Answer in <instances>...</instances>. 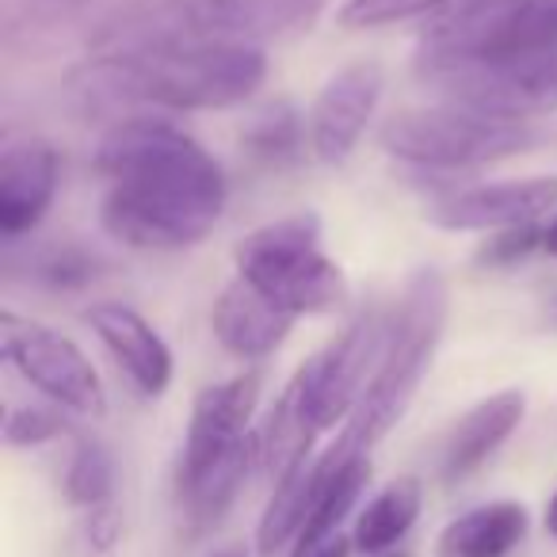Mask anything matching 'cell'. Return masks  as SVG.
<instances>
[{
	"instance_id": "cell-21",
	"label": "cell",
	"mask_w": 557,
	"mask_h": 557,
	"mask_svg": "<svg viewBox=\"0 0 557 557\" xmlns=\"http://www.w3.org/2000/svg\"><path fill=\"white\" fill-rule=\"evenodd\" d=\"M321 435V428L313 424V412L306 405V389L298 382V374L290 379V386L283 389V397L275 401L268 417V428L260 432V462L268 466L271 478H287L295 466H302L306 458H313V440Z\"/></svg>"
},
{
	"instance_id": "cell-30",
	"label": "cell",
	"mask_w": 557,
	"mask_h": 557,
	"mask_svg": "<svg viewBox=\"0 0 557 557\" xmlns=\"http://www.w3.org/2000/svg\"><path fill=\"white\" fill-rule=\"evenodd\" d=\"M542 248H546L549 256H557V218L546 225V233H542Z\"/></svg>"
},
{
	"instance_id": "cell-19",
	"label": "cell",
	"mask_w": 557,
	"mask_h": 557,
	"mask_svg": "<svg viewBox=\"0 0 557 557\" xmlns=\"http://www.w3.org/2000/svg\"><path fill=\"white\" fill-rule=\"evenodd\" d=\"M325 470H329L325 455H318V458H306L287 478L275 481V493H271L268 508L260 516V527H256V549H260V557H275L283 546H295L298 531H302L306 516H310L313 500L321 493Z\"/></svg>"
},
{
	"instance_id": "cell-23",
	"label": "cell",
	"mask_w": 557,
	"mask_h": 557,
	"mask_svg": "<svg viewBox=\"0 0 557 557\" xmlns=\"http://www.w3.org/2000/svg\"><path fill=\"white\" fill-rule=\"evenodd\" d=\"M306 141H310V126L302 123L295 103L275 100L268 108L252 111L248 123L240 126V146L263 169H290L302 161Z\"/></svg>"
},
{
	"instance_id": "cell-12",
	"label": "cell",
	"mask_w": 557,
	"mask_h": 557,
	"mask_svg": "<svg viewBox=\"0 0 557 557\" xmlns=\"http://www.w3.org/2000/svg\"><path fill=\"white\" fill-rule=\"evenodd\" d=\"M62 161L47 138H9L0 149V233L9 245L39 230L58 195Z\"/></svg>"
},
{
	"instance_id": "cell-2",
	"label": "cell",
	"mask_w": 557,
	"mask_h": 557,
	"mask_svg": "<svg viewBox=\"0 0 557 557\" xmlns=\"http://www.w3.org/2000/svg\"><path fill=\"white\" fill-rule=\"evenodd\" d=\"M268 77V54L256 42H199L138 54H92L70 77L85 115L123 123L161 111H222L245 103Z\"/></svg>"
},
{
	"instance_id": "cell-25",
	"label": "cell",
	"mask_w": 557,
	"mask_h": 557,
	"mask_svg": "<svg viewBox=\"0 0 557 557\" xmlns=\"http://www.w3.org/2000/svg\"><path fill=\"white\" fill-rule=\"evenodd\" d=\"M458 0H344L336 20L348 32H371V27L405 24V20L435 16V12L450 9Z\"/></svg>"
},
{
	"instance_id": "cell-14",
	"label": "cell",
	"mask_w": 557,
	"mask_h": 557,
	"mask_svg": "<svg viewBox=\"0 0 557 557\" xmlns=\"http://www.w3.org/2000/svg\"><path fill=\"white\" fill-rule=\"evenodd\" d=\"M85 321L119 371L134 382V389L146 397H161L172 386V351L164 336L126 302H92Z\"/></svg>"
},
{
	"instance_id": "cell-9",
	"label": "cell",
	"mask_w": 557,
	"mask_h": 557,
	"mask_svg": "<svg viewBox=\"0 0 557 557\" xmlns=\"http://www.w3.org/2000/svg\"><path fill=\"white\" fill-rule=\"evenodd\" d=\"M386 336L389 313L367 310L321 356H313L298 371V382L306 389V405H310L313 424L321 432L348 420L356 412V405L363 401L367 386H371L374 371L382 363V351H386Z\"/></svg>"
},
{
	"instance_id": "cell-11",
	"label": "cell",
	"mask_w": 557,
	"mask_h": 557,
	"mask_svg": "<svg viewBox=\"0 0 557 557\" xmlns=\"http://www.w3.org/2000/svg\"><path fill=\"white\" fill-rule=\"evenodd\" d=\"M554 207L557 176H527L450 191L447 199L432 202L428 218L447 233H504L519 230V225H534Z\"/></svg>"
},
{
	"instance_id": "cell-20",
	"label": "cell",
	"mask_w": 557,
	"mask_h": 557,
	"mask_svg": "<svg viewBox=\"0 0 557 557\" xmlns=\"http://www.w3.org/2000/svg\"><path fill=\"white\" fill-rule=\"evenodd\" d=\"M252 458H260V435H248L233 450H225L214 466H207L195 478L180 481V504H184V516L195 531H207L210 523L225 516V508L233 504V496L240 493L248 478V466Z\"/></svg>"
},
{
	"instance_id": "cell-4",
	"label": "cell",
	"mask_w": 557,
	"mask_h": 557,
	"mask_svg": "<svg viewBox=\"0 0 557 557\" xmlns=\"http://www.w3.org/2000/svg\"><path fill=\"white\" fill-rule=\"evenodd\" d=\"M557 58V0H458L424 20L417 73L440 85Z\"/></svg>"
},
{
	"instance_id": "cell-15",
	"label": "cell",
	"mask_w": 557,
	"mask_h": 557,
	"mask_svg": "<svg viewBox=\"0 0 557 557\" xmlns=\"http://www.w3.org/2000/svg\"><path fill=\"white\" fill-rule=\"evenodd\" d=\"M295 313L278 310L271 298H263L240 275L218 295L214 310H210V329H214L218 344L230 356L245 359V363L275 356L290 336V329H295Z\"/></svg>"
},
{
	"instance_id": "cell-32",
	"label": "cell",
	"mask_w": 557,
	"mask_h": 557,
	"mask_svg": "<svg viewBox=\"0 0 557 557\" xmlns=\"http://www.w3.org/2000/svg\"><path fill=\"white\" fill-rule=\"evenodd\" d=\"M207 557H245L237 546H225V549H214V554H207Z\"/></svg>"
},
{
	"instance_id": "cell-7",
	"label": "cell",
	"mask_w": 557,
	"mask_h": 557,
	"mask_svg": "<svg viewBox=\"0 0 557 557\" xmlns=\"http://www.w3.org/2000/svg\"><path fill=\"white\" fill-rule=\"evenodd\" d=\"M379 138L382 149L409 169L462 172L523 153L539 141V131L527 119H504L462 108V103H443V108L397 111L394 119H386Z\"/></svg>"
},
{
	"instance_id": "cell-1",
	"label": "cell",
	"mask_w": 557,
	"mask_h": 557,
	"mask_svg": "<svg viewBox=\"0 0 557 557\" xmlns=\"http://www.w3.org/2000/svg\"><path fill=\"white\" fill-rule=\"evenodd\" d=\"M92 164L108 180L103 230L131 248L180 252L199 245L230 199L222 164L169 119L131 115L111 123Z\"/></svg>"
},
{
	"instance_id": "cell-24",
	"label": "cell",
	"mask_w": 557,
	"mask_h": 557,
	"mask_svg": "<svg viewBox=\"0 0 557 557\" xmlns=\"http://www.w3.org/2000/svg\"><path fill=\"white\" fill-rule=\"evenodd\" d=\"M65 496L77 508H100L115 496V458L96 435H77L65 470Z\"/></svg>"
},
{
	"instance_id": "cell-6",
	"label": "cell",
	"mask_w": 557,
	"mask_h": 557,
	"mask_svg": "<svg viewBox=\"0 0 557 557\" xmlns=\"http://www.w3.org/2000/svg\"><path fill=\"white\" fill-rule=\"evenodd\" d=\"M233 260L245 283L295 318L333 313L348 298L341 263L321 248V218L313 210L252 230L233 248Z\"/></svg>"
},
{
	"instance_id": "cell-26",
	"label": "cell",
	"mask_w": 557,
	"mask_h": 557,
	"mask_svg": "<svg viewBox=\"0 0 557 557\" xmlns=\"http://www.w3.org/2000/svg\"><path fill=\"white\" fill-rule=\"evenodd\" d=\"M70 432V424L62 420V412L42 409V405H12L4 417V443L16 450L42 447V443L58 440Z\"/></svg>"
},
{
	"instance_id": "cell-29",
	"label": "cell",
	"mask_w": 557,
	"mask_h": 557,
	"mask_svg": "<svg viewBox=\"0 0 557 557\" xmlns=\"http://www.w3.org/2000/svg\"><path fill=\"white\" fill-rule=\"evenodd\" d=\"M351 554V539H344V534H336V539H329L321 549H313L310 557H348Z\"/></svg>"
},
{
	"instance_id": "cell-18",
	"label": "cell",
	"mask_w": 557,
	"mask_h": 557,
	"mask_svg": "<svg viewBox=\"0 0 557 557\" xmlns=\"http://www.w3.org/2000/svg\"><path fill=\"white\" fill-rule=\"evenodd\" d=\"M527 508L519 500H493L450 519L440 531V557H508L527 534Z\"/></svg>"
},
{
	"instance_id": "cell-28",
	"label": "cell",
	"mask_w": 557,
	"mask_h": 557,
	"mask_svg": "<svg viewBox=\"0 0 557 557\" xmlns=\"http://www.w3.org/2000/svg\"><path fill=\"white\" fill-rule=\"evenodd\" d=\"M119 539H123V516H119L115 500L88 511V542H92L96 554H111Z\"/></svg>"
},
{
	"instance_id": "cell-33",
	"label": "cell",
	"mask_w": 557,
	"mask_h": 557,
	"mask_svg": "<svg viewBox=\"0 0 557 557\" xmlns=\"http://www.w3.org/2000/svg\"><path fill=\"white\" fill-rule=\"evenodd\" d=\"M382 557H409V554H382Z\"/></svg>"
},
{
	"instance_id": "cell-17",
	"label": "cell",
	"mask_w": 557,
	"mask_h": 557,
	"mask_svg": "<svg viewBox=\"0 0 557 557\" xmlns=\"http://www.w3.org/2000/svg\"><path fill=\"white\" fill-rule=\"evenodd\" d=\"M4 268L9 275L24 278L32 287L50 290V295H81L92 283H100L111 271V260L103 252H96L92 245H81L73 237H54V240H39V245L24 248H9L4 256Z\"/></svg>"
},
{
	"instance_id": "cell-16",
	"label": "cell",
	"mask_w": 557,
	"mask_h": 557,
	"mask_svg": "<svg viewBox=\"0 0 557 557\" xmlns=\"http://www.w3.org/2000/svg\"><path fill=\"white\" fill-rule=\"evenodd\" d=\"M523 417H527L523 389H500V394L473 405L455 424V432L447 435V447H443V478L462 481V478H470L473 470H481V466L511 440V432L523 424Z\"/></svg>"
},
{
	"instance_id": "cell-10",
	"label": "cell",
	"mask_w": 557,
	"mask_h": 557,
	"mask_svg": "<svg viewBox=\"0 0 557 557\" xmlns=\"http://www.w3.org/2000/svg\"><path fill=\"white\" fill-rule=\"evenodd\" d=\"M386 88V73L379 62H351L336 70L321 85L306 126H310V149L321 164H344L359 146L367 123L374 119Z\"/></svg>"
},
{
	"instance_id": "cell-13",
	"label": "cell",
	"mask_w": 557,
	"mask_h": 557,
	"mask_svg": "<svg viewBox=\"0 0 557 557\" xmlns=\"http://www.w3.org/2000/svg\"><path fill=\"white\" fill-rule=\"evenodd\" d=\"M256 401H260V374L256 371L199 389V397L191 405L184 458H180V481L202 473L225 450H233L240 440L252 435L248 432V420H252Z\"/></svg>"
},
{
	"instance_id": "cell-31",
	"label": "cell",
	"mask_w": 557,
	"mask_h": 557,
	"mask_svg": "<svg viewBox=\"0 0 557 557\" xmlns=\"http://www.w3.org/2000/svg\"><path fill=\"white\" fill-rule=\"evenodd\" d=\"M546 531L557 539V493L549 496V504H546Z\"/></svg>"
},
{
	"instance_id": "cell-5",
	"label": "cell",
	"mask_w": 557,
	"mask_h": 557,
	"mask_svg": "<svg viewBox=\"0 0 557 557\" xmlns=\"http://www.w3.org/2000/svg\"><path fill=\"white\" fill-rule=\"evenodd\" d=\"M447 313L450 287L443 271L417 268L409 275V283H405L397 306L389 310V336L379 371H374L363 401L356 405V412L344 424V435L359 450L371 455L374 443L386 440L397 420L409 412L412 397H417L420 382H424L428 367L435 359V348L443 341Z\"/></svg>"
},
{
	"instance_id": "cell-27",
	"label": "cell",
	"mask_w": 557,
	"mask_h": 557,
	"mask_svg": "<svg viewBox=\"0 0 557 557\" xmlns=\"http://www.w3.org/2000/svg\"><path fill=\"white\" fill-rule=\"evenodd\" d=\"M542 233L546 225H519V230H504V233H493L485 245L478 248V263L481 268H516L519 260L542 248Z\"/></svg>"
},
{
	"instance_id": "cell-8",
	"label": "cell",
	"mask_w": 557,
	"mask_h": 557,
	"mask_svg": "<svg viewBox=\"0 0 557 557\" xmlns=\"http://www.w3.org/2000/svg\"><path fill=\"white\" fill-rule=\"evenodd\" d=\"M0 351L58 409H70L77 417L92 420L108 412V394H103L100 374H96L92 359L70 336L4 310L0 313Z\"/></svg>"
},
{
	"instance_id": "cell-3",
	"label": "cell",
	"mask_w": 557,
	"mask_h": 557,
	"mask_svg": "<svg viewBox=\"0 0 557 557\" xmlns=\"http://www.w3.org/2000/svg\"><path fill=\"white\" fill-rule=\"evenodd\" d=\"M325 0H123L88 27L92 54L199 42H268L306 32Z\"/></svg>"
},
{
	"instance_id": "cell-22",
	"label": "cell",
	"mask_w": 557,
	"mask_h": 557,
	"mask_svg": "<svg viewBox=\"0 0 557 557\" xmlns=\"http://www.w3.org/2000/svg\"><path fill=\"white\" fill-rule=\"evenodd\" d=\"M420 504H424V488L417 478H397L389 481L382 493L371 496L363 511L356 519V531H351V546L367 557H382L412 531L420 516Z\"/></svg>"
}]
</instances>
